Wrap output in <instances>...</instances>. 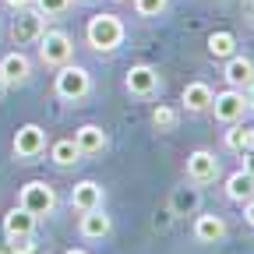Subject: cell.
Returning <instances> with one entry per match:
<instances>
[{
  "mask_svg": "<svg viewBox=\"0 0 254 254\" xmlns=\"http://www.w3.org/2000/svg\"><path fill=\"white\" fill-rule=\"evenodd\" d=\"M18 18H14V25H11V39L18 43V46H28V43H39V36L46 32V18L36 11V7H21V11H14Z\"/></svg>",
  "mask_w": 254,
  "mask_h": 254,
  "instance_id": "cell-6",
  "label": "cell"
},
{
  "mask_svg": "<svg viewBox=\"0 0 254 254\" xmlns=\"http://www.w3.org/2000/svg\"><path fill=\"white\" fill-rule=\"evenodd\" d=\"M251 7H254V0H251Z\"/></svg>",
  "mask_w": 254,
  "mask_h": 254,
  "instance_id": "cell-34",
  "label": "cell"
},
{
  "mask_svg": "<svg viewBox=\"0 0 254 254\" xmlns=\"http://www.w3.org/2000/svg\"><path fill=\"white\" fill-rule=\"evenodd\" d=\"M4 4H7L11 11H21V7H32V4H36V0H4Z\"/></svg>",
  "mask_w": 254,
  "mask_h": 254,
  "instance_id": "cell-27",
  "label": "cell"
},
{
  "mask_svg": "<svg viewBox=\"0 0 254 254\" xmlns=\"http://www.w3.org/2000/svg\"><path fill=\"white\" fill-rule=\"evenodd\" d=\"M166 7H170V0H134V11L141 18H159Z\"/></svg>",
  "mask_w": 254,
  "mask_h": 254,
  "instance_id": "cell-24",
  "label": "cell"
},
{
  "mask_svg": "<svg viewBox=\"0 0 254 254\" xmlns=\"http://www.w3.org/2000/svg\"><path fill=\"white\" fill-rule=\"evenodd\" d=\"M244 170L254 177V148H251V152H244Z\"/></svg>",
  "mask_w": 254,
  "mask_h": 254,
  "instance_id": "cell-29",
  "label": "cell"
},
{
  "mask_svg": "<svg viewBox=\"0 0 254 254\" xmlns=\"http://www.w3.org/2000/svg\"><path fill=\"white\" fill-rule=\"evenodd\" d=\"M212 117L219 124H240L251 110H247V99L240 88H226V92H212Z\"/></svg>",
  "mask_w": 254,
  "mask_h": 254,
  "instance_id": "cell-5",
  "label": "cell"
},
{
  "mask_svg": "<svg viewBox=\"0 0 254 254\" xmlns=\"http://www.w3.org/2000/svg\"><path fill=\"white\" fill-rule=\"evenodd\" d=\"M170 205H173V212H177V215H190V212H198V205H201V190H198V184H194V187H177Z\"/></svg>",
  "mask_w": 254,
  "mask_h": 254,
  "instance_id": "cell-21",
  "label": "cell"
},
{
  "mask_svg": "<svg viewBox=\"0 0 254 254\" xmlns=\"http://www.w3.org/2000/svg\"><path fill=\"white\" fill-rule=\"evenodd\" d=\"M18 205H21L28 215L46 219V215H53V208H57V190H53L46 180H28V184L18 190Z\"/></svg>",
  "mask_w": 254,
  "mask_h": 254,
  "instance_id": "cell-3",
  "label": "cell"
},
{
  "mask_svg": "<svg viewBox=\"0 0 254 254\" xmlns=\"http://www.w3.org/2000/svg\"><path fill=\"white\" fill-rule=\"evenodd\" d=\"M50 159L57 166H74V163H81V152H78V145H74V138H60V141H53L50 145Z\"/></svg>",
  "mask_w": 254,
  "mask_h": 254,
  "instance_id": "cell-20",
  "label": "cell"
},
{
  "mask_svg": "<svg viewBox=\"0 0 254 254\" xmlns=\"http://www.w3.org/2000/svg\"><path fill=\"white\" fill-rule=\"evenodd\" d=\"M71 57H74V43H71L67 32L46 28L39 36V60H43V67H64V64H71Z\"/></svg>",
  "mask_w": 254,
  "mask_h": 254,
  "instance_id": "cell-4",
  "label": "cell"
},
{
  "mask_svg": "<svg viewBox=\"0 0 254 254\" xmlns=\"http://www.w3.org/2000/svg\"><path fill=\"white\" fill-rule=\"evenodd\" d=\"M64 254H88V251H81V247H74V251H64Z\"/></svg>",
  "mask_w": 254,
  "mask_h": 254,
  "instance_id": "cell-31",
  "label": "cell"
},
{
  "mask_svg": "<svg viewBox=\"0 0 254 254\" xmlns=\"http://www.w3.org/2000/svg\"><path fill=\"white\" fill-rule=\"evenodd\" d=\"M71 208L88 212V208H103V184L95 180H78L71 190Z\"/></svg>",
  "mask_w": 254,
  "mask_h": 254,
  "instance_id": "cell-14",
  "label": "cell"
},
{
  "mask_svg": "<svg viewBox=\"0 0 254 254\" xmlns=\"http://www.w3.org/2000/svg\"><path fill=\"white\" fill-rule=\"evenodd\" d=\"M222 78H226L230 88H240V92H244V88L254 81V60L244 57V53L226 57V60H222Z\"/></svg>",
  "mask_w": 254,
  "mask_h": 254,
  "instance_id": "cell-10",
  "label": "cell"
},
{
  "mask_svg": "<svg viewBox=\"0 0 254 254\" xmlns=\"http://www.w3.org/2000/svg\"><path fill=\"white\" fill-rule=\"evenodd\" d=\"M233 53H237V36H233V32L219 28V32H212V36H208V57H212V60H226V57H233Z\"/></svg>",
  "mask_w": 254,
  "mask_h": 254,
  "instance_id": "cell-19",
  "label": "cell"
},
{
  "mask_svg": "<svg viewBox=\"0 0 254 254\" xmlns=\"http://www.w3.org/2000/svg\"><path fill=\"white\" fill-rule=\"evenodd\" d=\"M159 71L155 67H148V64H134L131 71H127V78H124V88L131 92V95H138V99H152V95L159 92Z\"/></svg>",
  "mask_w": 254,
  "mask_h": 254,
  "instance_id": "cell-8",
  "label": "cell"
},
{
  "mask_svg": "<svg viewBox=\"0 0 254 254\" xmlns=\"http://www.w3.org/2000/svg\"><path fill=\"white\" fill-rule=\"evenodd\" d=\"M36 222H39L36 215H28V212H25L21 205H14V208H11V212L4 215V233H7V237H18V233H32V230H36Z\"/></svg>",
  "mask_w": 254,
  "mask_h": 254,
  "instance_id": "cell-18",
  "label": "cell"
},
{
  "mask_svg": "<svg viewBox=\"0 0 254 254\" xmlns=\"http://www.w3.org/2000/svg\"><path fill=\"white\" fill-rule=\"evenodd\" d=\"M7 251L11 254H36V244H32V233H18V237H7Z\"/></svg>",
  "mask_w": 254,
  "mask_h": 254,
  "instance_id": "cell-26",
  "label": "cell"
},
{
  "mask_svg": "<svg viewBox=\"0 0 254 254\" xmlns=\"http://www.w3.org/2000/svg\"><path fill=\"white\" fill-rule=\"evenodd\" d=\"M4 88H7V85H4V78H0V92H4Z\"/></svg>",
  "mask_w": 254,
  "mask_h": 254,
  "instance_id": "cell-32",
  "label": "cell"
},
{
  "mask_svg": "<svg viewBox=\"0 0 254 254\" xmlns=\"http://www.w3.org/2000/svg\"><path fill=\"white\" fill-rule=\"evenodd\" d=\"M177 110L173 106H166V103H159L155 110H152V127H155V131L159 134H170V131H177Z\"/></svg>",
  "mask_w": 254,
  "mask_h": 254,
  "instance_id": "cell-23",
  "label": "cell"
},
{
  "mask_svg": "<svg viewBox=\"0 0 254 254\" xmlns=\"http://www.w3.org/2000/svg\"><path fill=\"white\" fill-rule=\"evenodd\" d=\"M14 155L25 159V163H32V159H39L46 152V131L39 124H21L18 131H14Z\"/></svg>",
  "mask_w": 254,
  "mask_h": 254,
  "instance_id": "cell-7",
  "label": "cell"
},
{
  "mask_svg": "<svg viewBox=\"0 0 254 254\" xmlns=\"http://www.w3.org/2000/svg\"><path fill=\"white\" fill-rule=\"evenodd\" d=\"M180 103L187 106V113H205L212 106V88L205 81H187L180 92Z\"/></svg>",
  "mask_w": 254,
  "mask_h": 254,
  "instance_id": "cell-16",
  "label": "cell"
},
{
  "mask_svg": "<svg viewBox=\"0 0 254 254\" xmlns=\"http://www.w3.org/2000/svg\"><path fill=\"white\" fill-rule=\"evenodd\" d=\"M0 254H11V251H0Z\"/></svg>",
  "mask_w": 254,
  "mask_h": 254,
  "instance_id": "cell-33",
  "label": "cell"
},
{
  "mask_svg": "<svg viewBox=\"0 0 254 254\" xmlns=\"http://www.w3.org/2000/svg\"><path fill=\"white\" fill-rule=\"evenodd\" d=\"M124 36H127V28H124V21L117 14H95L85 25V39H88V46L95 53H113L124 43Z\"/></svg>",
  "mask_w": 254,
  "mask_h": 254,
  "instance_id": "cell-1",
  "label": "cell"
},
{
  "mask_svg": "<svg viewBox=\"0 0 254 254\" xmlns=\"http://www.w3.org/2000/svg\"><path fill=\"white\" fill-rule=\"evenodd\" d=\"M226 237V219L215 215V212H205L194 219V240L198 244H219Z\"/></svg>",
  "mask_w": 254,
  "mask_h": 254,
  "instance_id": "cell-15",
  "label": "cell"
},
{
  "mask_svg": "<svg viewBox=\"0 0 254 254\" xmlns=\"http://www.w3.org/2000/svg\"><path fill=\"white\" fill-rule=\"evenodd\" d=\"M110 230H113V222H110V215H106L103 208H88V212H81V219H78L81 240H106Z\"/></svg>",
  "mask_w": 254,
  "mask_h": 254,
  "instance_id": "cell-11",
  "label": "cell"
},
{
  "mask_svg": "<svg viewBox=\"0 0 254 254\" xmlns=\"http://www.w3.org/2000/svg\"><path fill=\"white\" fill-rule=\"evenodd\" d=\"M32 7H36L43 18H50V14H64V11L71 7V0H36Z\"/></svg>",
  "mask_w": 254,
  "mask_h": 254,
  "instance_id": "cell-25",
  "label": "cell"
},
{
  "mask_svg": "<svg viewBox=\"0 0 254 254\" xmlns=\"http://www.w3.org/2000/svg\"><path fill=\"white\" fill-rule=\"evenodd\" d=\"M226 198L237 201V205H244L247 198H254V177L247 170H237V173L226 177Z\"/></svg>",
  "mask_w": 254,
  "mask_h": 254,
  "instance_id": "cell-17",
  "label": "cell"
},
{
  "mask_svg": "<svg viewBox=\"0 0 254 254\" xmlns=\"http://www.w3.org/2000/svg\"><path fill=\"white\" fill-rule=\"evenodd\" d=\"M244 219L254 226V198H247V201H244Z\"/></svg>",
  "mask_w": 254,
  "mask_h": 254,
  "instance_id": "cell-28",
  "label": "cell"
},
{
  "mask_svg": "<svg viewBox=\"0 0 254 254\" xmlns=\"http://www.w3.org/2000/svg\"><path fill=\"white\" fill-rule=\"evenodd\" d=\"M226 148L230 152H251L254 148V127H244V124H230V131H226Z\"/></svg>",
  "mask_w": 254,
  "mask_h": 254,
  "instance_id": "cell-22",
  "label": "cell"
},
{
  "mask_svg": "<svg viewBox=\"0 0 254 254\" xmlns=\"http://www.w3.org/2000/svg\"><path fill=\"white\" fill-rule=\"evenodd\" d=\"M74 145H78L81 155H103L106 145H110V138H106V131L99 124H81L74 131Z\"/></svg>",
  "mask_w": 254,
  "mask_h": 254,
  "instance_id": "cell-12",
  "label": "cell"
},
{
  "mask_svg": "<svg viewBox=\"0 0 254 254\" xmlns=\"http://www.w3.org/2000/svg\"><path fill=\"white\" fill-rule=\"evenodd\" d=\"M53 92L64 103H78V99H85V95L92 92V78H88L85 67H78V64H64V67H57Z\"/></svg>",
  "mask_w": 254,
  "mask_h": 254,
  "instance_id": "cell-2",
  "label": "cell"
},
{
  "mask_svg": "<svg viewBox=\"0 0 254 254\" xmlns=\"http://www.w3.org/2000/svg\"><path fill=\"white\" fill-rule=\"evenodd\" d=\"M28 74H32V60L21 50H14V53H7L0 60V78H4V85H21V81H28Z\"/></svg>",
  "mask_w": 254,
  "mask_h": 254,
  "instance_id": "cell-13",
  "label": "cell"
},
{
  "mask_svg": "<svg viewBox=\"0 0 254 254\" xmlns=\"http://www.w3.org/2000/svg\"><path fill=\"white\" fill-rule=\"evenodd\" d=\"M244 99H247V110H254V81L244 88Z\"/></svg>",
  "mask_w": 254,
  "mask_h": 254,
  "instance_id": "cell-30",
  "label": "cell"
},
{
  "mask_svg": "<svg viewBox=\"0 0 254 254\" xmlns=\"http://www.w3.org/2000/svg\"><path fill=\"white\" fill-rule=\"evenodd\" d=\"M219 177V159H215V152H208V148H194L187 155V180L190 184H212Z\"/></svg>",
  "mask_w": 254,
  "mask_h": 254,
  "instance_id": "cell-9",
  "label": "cell"
}]
</instances>
